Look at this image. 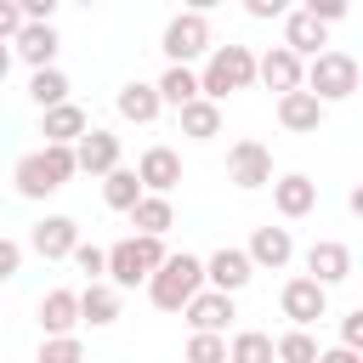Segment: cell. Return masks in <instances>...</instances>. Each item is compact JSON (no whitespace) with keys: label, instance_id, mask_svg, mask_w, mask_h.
<instances>
[{"label":"cell","instance_id":"cell-1","mask_svg":"<svg viewBox=\"0 0 363 363\" xmlns=\"http://www.w3.org/2000/svg\"><path fill=\"white\" fill-rule=\"evenodd\" d=\"M74 170H79V164H74V147H40V153H23V159H17L11 182H17L23 199H45V193H57Z\"/></svg>","mask_w":363,"mask_h":363},{"label":"cell","instance_id":"cell-2","mask_svg":"<svg viewBox=\"0 0 363 363\" xmlns=\"http://www.w3.org/2000/svg\"><path fill=\"white\" fill-rule=\"evenodd\" d=\"M199 284H204V261H193V255H164V267L147 278V295H153L159 312H182V306L199 295Z\"/></svg>","mask_w":363,"mask_h":363},{"label":"cell","instance_id":"cell-3","mask_svg":"<svg viewBox=\"0 0 363 363\" xmlns=\"http://www.w3.org/2000/svg\"><path fill=\"white\" fill-rule=\"evenodd\" d=\"M164 267V244L159 238H119L113 250H108V278H113V289H136L142 278H153Z\"/></svg>","mask_w":363,"mask_h":363},{"label":"cell","instance_id":"cell-4","mask_svg":"<svg viewBox=\"0 0 363 363\" xmlns=\"http://www.w3.org/2000/svg\"><path fill=\"white\" fill-rule=\"evenodd\" d=\"M250 79H255L250 45H221V51L204 62V74H199V96H204V102H221L227 91H244Z\"/></svg>","mask_w":363,"mask_h":363},{"label":"cell","instance_id":"cell-5","mask_svg":"<svg viewBox=\"0 0 363 363\" xmlns=\"http://www.w3.org/2000/svg\"><path fill=\"white\" fill-rule=\"evenodd\" d=\"M306 91H312L318 102H340V96H352V91H357V57H352V51H323V57H312V68H306Z\"/></svg>","mask_w":363,"mask_h":363},{"label":"cell","instance_id":"cell-6","mask_svg":"<svg viewBox=\"0 0 363 363\" xmlns=\"http://www.w3.org/2000/svg\"><path fill=\"white\" fill-rule=\"evenodd\" d=\"M204 45H210V23H204V11H182V17H170V28H164L170 68H187Z\"/></svg>","mask_w":363,"mask_h":363},{"label":"cell","instance_id":"cell-7","mask_svg":"<svg viewBox=\"0 0 363 363\" xmlns=\"http://www.w3.org/2000/svg\"><path fill=\"white\" fill-rule=\"evenodd\" d=\"M227 176H233L238 187H267V182H272V147L255 142V136L233 142V153H227Z\"/></svg>","mask_w":363,"mask_h":363},{"label":"cell","instance_id":"cell-8","mask_svg":"<svg viewBox=\"0 0 363 363\" xmlns=\"http://www.w3.org/2000/svg\"><path fill=\"white\" fill-rule=\"evenodd\" d=\"M255 79H267V91H278V96H289V91H301V79H306V68H301V57L295 51H284V45H272L261 62H255Z\"/></svg>","mask_w":363,"mask_h":363},{"label":"cell","instance_id":"cell-9","mask_svg":"<svg viewBox=\"0 0 363 363\" xmlns=\"http://www.w3.org/2000/svg\"><path fill=\"white\" fill-rule=\"evenodd\" d=\"M278 301H284V318H295L301 329H306V323H318V318H323V306H329V301H323V284H312V278H289Z\"/></svg>","mask_w":363,"mask_h":363},{"label":"cell","instance_id":"cell-10","mask_svg":"<svg viewBox=\"0 0 363 363\" xmlns=\"http://www.w3.org/2000/svg\"><path fill=\"white\" fill-rule=\"evenodd\" d=\"M74 164H79V170H96V176L119 170V136H108V130H85L79 147H74Z\"/></svg>","mask_w":363,"mask_h":363},{"label":"cell","instance_id":"cell-11","mask_svg":"<svg viewBox=\"0 0 363 363\" xmlns=\"http://www.w3.org/2000/svg\"><path fill=\"white\" fill-rule=\"evenodd\" d=\"M227 318H233V295H221V289L187 301V323H193V335H221Z\"/></svg>","mask_w":363,"mask_h":363},{"label":"cell","instance_id":"cell-12","mask_svg":"<svg viewBox=\"0 0 363 363\" xmlns=\"http://www.w3.org/2000/svg\"><path fill=\"white\" fill-rule=\"evenodd\" d=\"M278 125H284V130H318V125H323V102L301 85V91L278 96Z\"/></svg>","mask_w":363,"mask_h":363},{"label":"cell","instance_id":"cell-13","mask_svg":"<svg viewBox=\"0 0 363 363\" xmlns=\"http://www.w3.org/2000/svg\"><path fill=\"white\" fill-rule=\"evenodd\" d=\"M136 176H142V187H153V193L164 199V193L182 182V159H176L170 147H147V153H142V164H136Z\"/></svg>","mask_w":363,"mask_h":363},{"label":"cell","instance_id":"cell-14","mask_svg":"<svg viewBox=\"0 0 363 363\" xmlns=\"http://www.w3.org/2000/svg\"><path fill=\"white\" fill-rule=\"evenodd\" d=\"M45 261H62V255H74V244H79V233H74V221L68 216H45L40 227H34V238H28Z\"/></svg>","mask_w":363,"mask_h":363},{"label":"cell","instance_id":"cell-15","mask_svg":"<svg viewBox=\"0 0 363 363\" xmlns=\"http://www.w3.org/2000/svg\"><path fill=\"white\" fill-rule=\"evenodd\" d=\"M204 278H210L221 295H233V289L250 284V255H244V250H216V255L204 261Z\"/></svg>","mask_w":363,"mask_h":363},{"label":"cell","instance_id":"cell-16","mask_svg":"<svg viewBox=\"0 0 363 363\" xmlns=\"http://www.w3.org/2000/svg\"><path fill=\"white\" fill-rule=\"evenodd\" d=\"M306 267H312V284H335V278H346V272H352V250H346V244H335V238H323V244H312V250H306Z\"/></svg>","mask_w":363,"mask_h":363},{"label":"cell","instance_id":"cell-17","mask_svg":"<svg viewBox=\"0 0 363 363\" xmlns=\"http://www.w3.org/2000/svg\"><path fill=\"white\" fill-rule=\"evenodd\" d=\"M284 51H295V57H323V23H318L312 11H295V17L284 23Z\"/></svg>","mask_w":363,"mask_h":363},{"label":"cell","instance_id":"cell-18","mask_svg":"<svg viewBox=\"0 0 363 363\" xmlns=\"http://www.w3.org/2000/svg\"><path fill=\"white\" fill-rule=\"evenodd\" d=\"M272 204H278V216H306L312 204H318V182H306V176H284V182H272Z\"/></svg>","mask_w":363,"mask_h":363},{"label":"cell","instance_id":"cell-19","mask_svg":"<svg viewBox=\"0 0 363 363\" xmlns=\"http://www.w3.org/2000/svg\"><path fill=\"white\" fill-rule=\"evenodd\" d=\"M40 323H45V335H74V323H79V295H74V289H51V295L40 301Z\"/></svg>","mask_w":363,"mask_h":363},{"label":"cell","instance_id":"cell-20","mask_svg":"<svg viewBox=\"0 0 363 363\" xmlns=\"http://www.w3.org/2000/svg\"><path fill=\"white\" fill-rule=\"evenodd\" d=\"M79 136H85V113H79L74 102L45 108V147H68V142H79Z\"/></svg>","mask_w":363,"mask_h":363},{"label":"cell","instance_id":"cell-21","mask_svg":"<svg viewBox=\"0 0 363 363\" xmlns=\"http://www.w3.org/2000/svg\"><path fill=\"white\" fill-rule=\"evenodd\" d=\"M289 250H295V244H289V227H255V238H250L244 255H250V267H255V261H261V267H284Z\"/></svg>","mask_w":363,"mask_h":363},{"label":"cell","instance_id":"cell-22","mask_svg":"<svg viewBox=\"0 0 363 363\" xmlns=\"http://www.w3.org/2000/svg\"><path fill=\"white\" fill-rule=\"evenodd\" d=\"M17 51L34 62V74H40V68H51V57H57V28H51V23H23Z\"/></svg>","mask_w":363,"mask_h":363},{"label":"cell","instance_id":"cell-23","mask_svg":"<svg viewBox=\"0 0 363 363\" xmlns=\"http://www.w3.org/2000/svg\"><path fill=\"white\" fill-rule=\"evenodd\" d=\"M130 221H136V233H142V238H164V233H170V221H176V210H170V199L142 193V204L130 210Z\"/></svg>","mask_w":363,"mask_h":363},{"label":"cell","instance_id":"cell-24","mask_svg":"<svg viewBox=\"0 0 363 363\" xmlns=\"http://www.w3.org/2000/svg\"><path fill=\"white\" fill-rule=\"evenodd\" d=\"M119 113H125V119H136V125H147V119L159 113V85H142V79H130V85L119 91Z\"/></svg>","mask_w":363,"mask_h":363},{"label":"cell","instance_id":"cell-25","mask_svg":"<svg viewBox=\"0 0 363 363\" xmlns=\"http://www.w3.org/2000/svg\"><path fill=\"white\" fill-rule=\"evenodd\" d=\"M79 318H91V323H113V318H119V289H113V284H85V295H79Z\"/></svg>","mask_w":363,"mask_h":363},{"label":"cell","instance_id":"cell-26","mask_svg":"<svg viewBox=\"0 0 363 363\" xmlns=\"http://www.w3.org/2000/svg\"><path fill=\"white\" fill-rule=\"evenodd\" d=\"M102 199H108L113 210H136V204H142V176H136V170H108Z\"/></svg>","mask_w":363,"mask_h":363},{"label":"cell","instance_id":"cell-27","mask_svg":"<svg viewBox=\"0 0 363 363\" xmlns=\"http://www.w3.org/2000/svg\"><path fill=\"white\" fill-rule=\"evenodd\" d=\"M159 102H176V108L199 102V74H193V68H164V79H159Z\"/></svg>","mask_w":363,"mask_h":363},{"label":"cell","instance_id":"cell-28","mask_svg":"<svg viewBox=\"0 0 363 363\" xmlns=\"http://www.w3.org/2000/svg\"><path fill=\"white\" fill-rule=\"evenodd\" d=\"M278 352H272V335H261V329H244L233 346H227V363H272Z\"/></svg>","mask_w":363,"mask_h":363},{"label":"cell","instance_id":"cell-29","mask_svg":"<svg viewBox=\"0 0 363 363\" xmlns=\"http://www.w3.org/2000/svg\"><path fill=\"white\" fill-rule=\"evenodd\" d=\"M28 96H34L40 108H57V102H68V74H62V68H40V74L28 79Z\"/></svg>","mask_w":363,"mask_h":363},{"label":"cell","instance_id":"cell-30","mask_svg":"<svg viewBox=\"0 0 363 363\" xmlns=\"http://www.w3.org/2000/svg\"><path fill=\"white\" fill-rule=\"evenodd\" d=\"M182 130H187V136H199V142H204V136H216V130H221V108H216V102H204V96H199V102H187V108H182Z\"/></svg>","mask_w":363,"mask_h":363},{"label":"cell","instance_id":"cell-31","mask_svg":"<svg viewBox=\"0 0 363 363\" xmlns=\"http://www.w3.org/2000/svg\"><path fill=\"white\" fill-rule=\"evenodd\" d=\"M272 352H278L284 363H318V340H312L306 329H289V335H284Z\"/></svg>","mask_w":363,"mask_h":363},{"label":"cell","instance_id":"cell-32","mask_svg":"<svg viewBox=\"0 0 363 363\" xmlns=\"http://www.w3.org/2000/svg\"><path fill=\"white\" fill-rule=\"evenodd\" d=\"M187 363H227V340L221 335H193L187 340Z\"/></svg>","mask_w":363,"mask_h":363},{"label":"cell","instance_id":"cell-33","mask_svg":"<svg viewBox=\"0 0 363 363\" xmlns=\"http://www.w3.org/2000/svg\"><path fill=\"white\" fill-rule=\"evenodd\" d=\"M40 363H79V340H74V335H45Z\"/></svg>","mask_w":363,"mask_h":363},{"label":"cell","instance_id":"cell-34","mask_svg":"<svg viewBox=\"0 0 363 363\" xmlns=\"http://www.w3.org/2000/svg\"><path fill=\"white\" fill-rule=\"evenodd\" d=\"M74 267L91 272V284H102V272H108V250H96V244H74Z\"/></svg>","mask_w":363,"mask_h":363},{"label":"cell","instance_id":"cell-35","mask_svg":"<svg viewBox=\"0 0 363 363\" xmlns=\"http://www.w3.org/2000/svg\"><path fill=\"white\" fill-rule=\"evenodd\" d=\"M17 34H23V6L0 0V45H6V40H17Z\"/></svg>","mask_w":363,"mask_h":363},{"label":"cell","instance_id":"cell-36","mask_svg":"<svg viewBox=\"0 0 363 363\" xmlns=\"http://www.w3.org/2000/svg\"><path fill=\"white\" fill-rule=\"evenodd\" d=\"M340 340H346V352H363V306L340 323Z\"/></svg>","mask_w":363,"mask_h":363},{"label":"cell","instance_id":"cell-37","mask_svg":"<svg viewBox=\"0 0 363 363\" xmlns=\"http://www.w3.org/2000/svg\"><path fill=\"white\" fill-rule=\"evenodd\" d=\"M17 267H23V250H17L11 238H0V284H6V278H17Z\"/></svg>","mask_w":363,"mask_h":363},{"label":"cell","instance_id":"cell-38","mask_svg":"<svg viewBox=\"0 0 363 363\" xmlns=\"http://www.w3.org/2000/svg\"><path fill=\"white\" fill-rule=\"evenodd\" d=\"M306 11H312L318 23H335V17H346V6H340V0H312Z\"/></svg>","mask_w":363,"mask_h":363},{"label":"cell","instance_id":"cell-39","mask_svg":"<svg viewBox=\"0 0 363 363\" xmlns=\"http://www.w3.org/2000/svg\"><path fill=\"white\" fill-rule=\"evenodd\" d=\"M318 363H363V357L346 352V346H335V352H318Z\"/></svg>","mask_w":363,"mask_h":363},{"label":"cell","instance_id":"cell-40","mask_svg":"<svg viewBox=\"0 0 363 363\" xmlns=\"http://www.w3.org/2000/svg\"><path fill=\"white\" fill-rule=\"evenodd\" d=\"M278 11H284L278 0H255V6H250V17H278Z\"/></svg>","mask_w":363,"mask_h":363},{"label":"cell","instance_id":"cell-41","mask_svg":"<svg viewBox=\"0 0 363 363\" xmlns=\"http://www.w3.org/2000/svg\"><path fill=\"white\" fill-rule=\"evenodd\" d=\"M6 74H11V51L0 45V79H6Z\"/></svg>","mask_w":363,"mask_h":363},{"label":"cell","instance_id":"cell-42","mask_svg":"<svg viewBox=\"0 0 363 363\" xmlns=\"http://www.w3.org/2000/svg\"><path fill=\"white\" fill-rule=\"evenodd\" d=\"M352 210H357V216H363V187H352Z\"/></svg>","mask_w":363,"mask_h":363}]
</instances>
